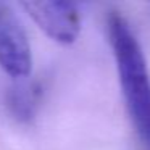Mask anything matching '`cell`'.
<instances>
[{
	"mask_svg": "<svg viewBox=\"0 0 150 150\" xmlns=\"http://www.w3.org/2000/svg\"><path fill=\"white\" fill-rule=\"evenodd\" d=\"M107 34L127 116L139 139L150 150V71L142 47L127 20L116 10L107 15Z\"/></svg>",
	"mask_w": 150,
	"mask_h": 150,
	"instance_id": "obj_1",
	"label": "cell"
},
{
	"mask_svg": "<svg viewBox=\"0 0 150 150\" xmlns=\"http://www.w3.org/2000/svg\"><path fill=\"white\" fill-rule=\"evenodd\" d=\"M0 68L13 79H26L33 69L28 34L15 10L0 2Z\"/></svg>",
	"mask_w": 150,
	"mask_h": 150,
	"instance_id": "obj_2",
	"label": "cell"
},
{
	"mask_svg": "<svg viewBox=\"0 0 150 150\" xmlns=\"http://www.w3.org/2000/svg\"><path fill=\"white\" fill-rule=\"evenodd\" d=\"M23 8L52 40L63 45H69L78 39L81 31V15L74 4L24 2Z\"/></svg>",
	"mask_w": 150,
	"mask_h": 150,
	"instance_id": "obj_3",
	"label": "cell"
},
{
	"mask_svg": "<svg viewBox=\"0 0 150 150\" xmlns=\"http://www.w3.org/2000/svg\"><path fill=\"white\" fill-rule=\"evenodd\" d=\"M42 89L37 82H18L7 92V107L20 123H31L37 113Z\"/></svg>",
	"mask_w": 150,
	"mask_h": 150,
	"instance_id": "obj_4",
	"label": "cell"
}]
</instances>
